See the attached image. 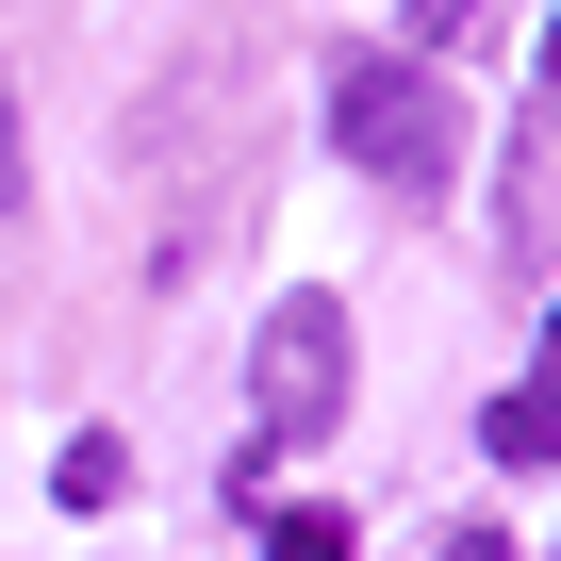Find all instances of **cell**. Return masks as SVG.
Masks as SVG:
<instances>
[{"label":"cell","mask_w":561,"mask_h":561,"mask_svg":"<svg viewBox=\"0 0 561 561\" xmlns=\"http://www.w3.org/2000/svg\"><path fill=\"white\" fill-rule=\"evenodd\" d=\"M34 198V116H18V67H0V215Z\"/></svg>","instance_id":"obj_6"},{"label":"cell","mask_w":561,"mask_h":561,"mask_svg":"<svg viewBox=\"0 0 561 561\" xmlns=\"http://www.w3.org/2000/svg\"><path fill=\"white\" fill-rule=\"evenodd\" d=\"M347 430V314L331 298H280L264 347H248V462H298Z\"/></svg>","instance_id":"obj_2"},{"label":"cell","mask_w":561,"mask_h":561,"mask_svg":"<svg viewBox=\"0 0 561 561\" xmlns=\"http://www.w3.org/2000/svg\"><path fill=\"white\" fill-rule=\"evenodd\" d=\"M462 18H479V0H413V50H446V34H462Z\"/></svg>","instance_id":"obj_7"},{"label":"cell","mask_w":561,"mask_h":561,"mask_svg":"<svg viewBox=\"0 0 561 561\" xmlns=\"http://www.w3.org/2000/svg\"><path fill=\"white\" fill-rule=\"evenodd\" d=\"M479 446H495V462H561V314H545V380H512V397L479 413Z\"/></svg>","instance_id":"obj_3"},{"label":"cell","mask_w":561,"mask_h":561,"mask_svg":"<svg viewBox=\"0 0 561 561\" xmlns=\"http://www.w3.org/2000/svg\"><path fill=\"white\" fill-rule=\"evenodd\" d=\"M331 149H347L380 198H446V182H462V100H446V67H413V50H331Z\"/></svg>","instance_id":"obj_1"},{"label":"cell","mask_w":561,"mask_h":561,"mask_svg":"<svg viewBox=\"0 0 561 561\" xmlns=\"http://www.w3.org/2000/svg\"><path fill=\"white\" fill-rule=\"evenodd\" d=\"M430 561H512V545H495V528H446V545H430Z\"/></svg>","instance_id":"obj_8"},{"label":"cell","mask_w":561,"mask_h":561,"mask_svg":"<svg viewBox=\"0 0 561 561\" xmlns=\"http://www.w3.org/2000/svg\"><path fill=\"white\" fill-rule=\"evenodd\" d=\"M264 561H347V512L314 495V512H264Z\"/></svg>","instance_id":"obj_4"},{"label":"cell","mask_w":561,"mask_h":561,"mask_svg":"<svg viewBox=\"0 0 561 561\" xmlns=\"http://www.w3.org/2000/svg\"><path fill=\"white\" fill-rule=\"evenodd\" d=\"M116 479H133V446H116V430H83V446H67V512H116Z\"/></svg>","instance_id":"obj_5"},{"label":"cell","mask_w":561,"mask_h":561,"mask_svg":"<svg viewBox=\"0 0 561 561\" xmlns=\"http://www.w3.org/2000/svg\"><path fill=\"white\" fill-rule=\"evenodd\" d=\"M545 67H561V34H545Z\"/></svg>","instance_id":"obj_9"}]
</instances>
